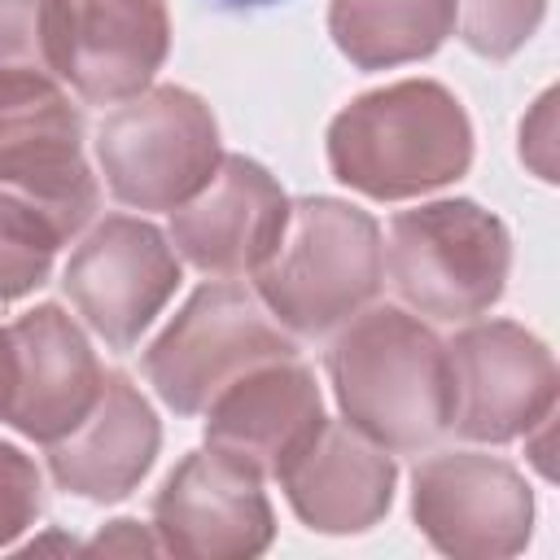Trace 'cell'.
<instances>
[{
	"label": "cell",
	"mask_w": 560,
	"mask_h": 560,
	"mask_svg": "<svg viewBox=\"0 0 560 560\" xmlns=\"http://www.w3.org/2000/svg\"><path fill=\"white\" fill-rule=\"evenodd\" d=\"M328 376L346 424L385 451H424L451 429L446 346L398 306L354 315L328 350Z\"/></svg>",
	"instance_id": "cell-1"
},
{
	"label": "cell",
	"mask_w": 560,
	"mask_h": 560,
	"mask_svg": "<svg viewBox=\"0 0 560 560\" xmlns=\"http://www.w3.org/2000/svg\"><path fill=\"white\" fill-rule=\"evenodd\" d=\"M472 162L464 105L433 79H402L350 101L328 127L332 175L376 201H402L459 179Z\"/></svg>",
	"instance_id": "cell-2"
},
{
	"label": "cell",
	"mask_w": 560,
	"mask_h": 560,
	"mask_svg": "<svg viewBox=\"0 0 560 560\" xmlns=\"http://www.w3.org/2000/svg\"><path fill=\"white\" fill-rule=\"evenodd\" d=\"M381 228L337 197L289 201L276 249L254 267L258 302L276 324L319 337L359 315L381 289Z\"/></svg>",
	"instance_id": "cell-3"
},
{
	"label": "cell",
	"mask_w": 560,
	"mask_h": 560,
	"mask_svg": "<svg viewBox=\"0 0 560 560\" xmlns=\"http://www.w3.org/2000/svg\"><path fill=\"white\" fill-rule=\"evenodd\" d=\"M381 262L411 311L455 324L499 302L512 267V241L490 210L455 197L394 214Z\"/></svg>",
	"instance_id": "cell-4"
},
{
	"label": "cell",
	"mask_w": 560,
	"mask_h": 560,
	"mask_svg": "<svg viewBox=\"0 0 560 560\" xmlns=\"http://www.w3.org/2000/svg\"><path fill=\"white\" fill-rule=\"evenodd\" d=\"M219 122L184 88L127 96L96 131V162L109 192L136 210L184 206L219 166Z\"/></svg>",
	"instance_id": "cell-5"
},
{
	"label": "cell",
	"mask_w": 560,
	"mask_h": 560,
	"mask_svg": "<svg viewBox=\"0 0 560 560\" xmlns=\"http://www.w3.org/2000/svg\"><path fill=\"white\" fill-rule=\"evenodd\" d=\"M276 359H293V341L254 293L219 280L197 289L188 306L162 328L144 354V376L171 411L197 416L236 376Z\"/></svg>",
	"instance_id": "cell-6"
},
{
	"label": "cell",
	"mask_w": 560,
	"mask_h": 560,
	"mask_svg": "<svg viewBox=\"0 0 560 560\" xmlns=\"http://www.w3.org/2000/svg\"><path fill=\"white\" fill-rule=\"evenodd\" d=\"M0 188L44 210L66 241L96 210L83 118L44 70L0 74Z\"/></svg>",
	"instance_id": "cell-7"
},
{
	"label": "cell",
	"mask_w": 560,
	"mask_h": 560,
	"mask_svg": "<svg viewBox=\"0 0 560 560\" xmlns=\"http://www.w3.org/2000/svg\"><path fill=\"white\" fill-rule=\"evenodd\" d=\"M451 429L472 442L529 438L538 420L556 416V359L551 350L512 319L468 324L451 346Z\"/></svg>",
	"instance_id": "cell-8"
},
{
	"label": "cell",
	"mask_w": 560,
	"mask_h": 560,
	"mask_svg": "<svg viewBox=\"0 0 560 560\" xmlns=\"http://www.w3.org/2000/svg\"><path fill=\"white\" fill-rule=\"evenodd\" d=\"M411 516L420 534L455 560H503L529 542L534 494L512 464L446 451L411 472Z\"/></svg>",
	"instance_id": "cell-9"
},
{
	"label": "cell",
	"mask_w": 560,
	"mask_h": 560,
	"mask_svg": "<svg viewBox=\"0 0 560 560\" xmlns=\"http://www.w3.org/2000/svg\"><path fill=\"white\" fill-rule=\"evenodd\" d=\"M61 284L105 346L131 350L179 289V258L153 223L109 214L70 254Z\"/></svg>",
	"instance_id": "cell-10"
},
{
	"label": "cell",
	"mask_w": 560,
	"mask_h": 560,
	"mask_svg": "<svg viewBox=\"0 0 560 560\" xmlns=\"http://www.w3.org/2000/svg\"><path fill=\"white\" fill-rule=\"evenodd\" d=\"M158 547L179 560H249L271 547L276 516L262 477L206 446L192 451L153 499Z\"/></svg>",
	"instance_id": "cell-11"
},
{
	"label": "cell",
	"mask_w": 560,
	"mask_h": 560,
	"mask_svg": "<svg viewBox=\"0 0 560 560\" xmlns=\"http://www.w3.org/2000/svg\"><path fill=\"white\" fill-rule=\"evenodd\" d=\"M166 48L162 0H52L48 9V66L92 105L144 92Z\"/></svg>",
	"instance_id": "cell-12"
},
{
	"label": "cell",
	"mask_w": 560,
	"mask_h": 560,
	"mask_svg": "<svg viewBox=\"0 0 560 560\" xmlns=\"http://www.w3.org/2000/svg\"><path fill=\"white\" fill-rule=\"evenodd\" d=\"M289 197L254 158L228 153L214 175L171 210V241L206 276L254 271L280 241Z\"/></svg>",
	"instance_id": "cell-13"
},
{
	"label": "cell",
	"mask_w": 560,
	"mask_h": 560,
	"mask_svg": "<svg viewBox=\"0 0 560 560\" xmlns=\"http://www.w3.org/2000/svg\"><path fill=\"white\" fill-rule=\"evenodd\" d=\"M324 394L298 359L258 363L219 389L206 407V446L241 459L258 477H276L324 429Z\"/></svg>",
	"instance_id": "cell-14"
},
{
	"label": "cell",
	"mask_w": 560,
	"mask_h": 560,
	"mask_svg": "<svg viewBox=\"0 0 560 560\" xmlns=\"http://www.w3.org/2000/svg\"><path fill=\"white\" fill-rule=\"evenodd\" d=\"M158 442L162 429L144 394L122 372H105L92 411L70 433L48 442V468L61 490L92 503H114L127 499L153 468Z\"/></svg>",
	"instance_id": "cell-15"
},
{
	"label": "cell",
	"mask_w": 560,
	"mask_h": 560,
	"mask_svg": "<svg viewBox=\"0 0 560 560\" xmlns=\"http://www.w3.org/2000/svg\"><path fill=\"white\" fill-rule=\"evenodd\" d=\"M9 332L18 346V389L4 420L48 446L92 411L105 372L79 324L52 302L26 311Z\"/></svg>",
	"instance_id": "cell-16"
},
{
	"label": "cell",
	"mask_w": 560,
	"mask_h": 560,
	"mask_svg": "<svg viewBox=\"0 0 560 560\" xmlns=\"http://www.w3.org/2000/svg\"><path fill=\"white\" fill-rule=\"evenodd\" d=\"M394 459L385 446L363 438L354 424H332L280 472V486L302 525L319 534H363L372 529L394 499Z\"/></svg>",
	"instance_id": "cell-17"
},
{
	"label": "cell",
	"mask_w": 560,
	"mask_h": 560,
	"mask_svg": "<svg viewBox=\"0 0 560 560\" xmlns=\"http://www.w3.org/2000/svg\"><path fill=\"white\" fill-rule=\"evenodd\" d=\"M455 26V0H332L328 35L359 70L420 61Z\"/></svg>",
	"instance_id": "cell-18"
},
{
	"label": "cell",
	"mask_w": 560,
	"mask_h": 560,
	"mask_svg": "<svg viewBox=\"0 0 560 560\" xmlns=\"http://www.w3.org/2000/svg\"><path fill=\"white\" fill-rule=\"evenodd\" d=\"M61 245L66 236L44 210L0 188V302L26 298L31 289H39Z\"/></svg>",
	"instance_id": "cell-19"
},
{
	"label": "cell",
	"mask_w": 560,
	"mask_h": 560,
	"mask_svg": "<svg viewBox=\"0 0 560 560\" xmlns=\"http://www.w3.org/2000/svg\"><path fill=\"white\" fill-rule=\"evenodd\" d=\"M542 13L547 0H455L464 44L490 61L512 57L538 31Z\"/></svg>",
	"instance_id": "cell-20"
},
{
	"label": "cell",
	"mask_w": 560,
	"mask_h": 560,
	"mask_svg": "<svg viewBox=\"0 0 560 560\" xmlns=\"http://www.w3.org/2000/svg\"><path fill=\"white\" fill-rule=\"evenodd\" d=\"M48 9L52 0H0V74L48 66Z\"/></svg>",
	"instance_id": "cell-21"
},
{
	"label": "cell",
	"mask_w": 560,
	"mask_h": 560,
	"mask_svg": "<svg viewBox=\"0 0 560 560\" xmlns=\"http://www.w3.org/2000/svg\"><path fill=\"white\" fill-rule=\"evenodd\" d=\"M44 512V477L31 455L0 442V547L18 542Z\"/></svg>",
	"instance_id": "cell-22"
},
{
	"label": "cell",
	"mask_w": 560,
	"mask_h": 560,
	"mask_svg": "<svg viewBox=\"0 0 560 560\" xmlns=\"http://www.w3.org/2000/svg\"><path fill=\"white\" fill-rule=\"evenodd\" d=\"M83 551H88V556H140V551L149 556V551H162V547H158V538H149L136 521H114V525L101 529Z\"/></svg>",
	"instance_id": "cell-23"
},
{
	"label": "cell",
	"mask_w": 560,
	"mask_h": 560,
	"mask_svg": "<svg viewBox=\"0 0 560 560\" xmlns=\"http://www.w3.org/2000/svg\"><path fill=\"white\" fill-rule=\"evenodd\" d=\"M13 389H18V346H13V332L0 328V416H9Z\"/></svg>",
	"instance_id": "cell-24"
},
{
	"label": "cell",
	"mask_w": 560,
	"mask_h": 560,
	"mask_svg": "<svg viewBox=\"0 0 560 560\" xmlns=\"http://www.w3.org/2000/svg\"><path fill=\"white\" fill-rule=\"evenodd\" d=\"M223 9H267V4H280V0H214Z\"/></svg>",
	"instance_id": "cell-25"
}]
</instances>
